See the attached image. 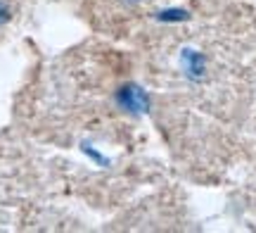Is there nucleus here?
Listing matches in <instances>:
<instances>
[{"label":"nucleus","mask_w":256,"mask_h":233,"mask_svg":"<svg viewBox=\"0 0 256 233\" xmlns=\"http://www.w3.org/2000/svg\"><path fill=\"white\" fill-rule=\"evenodd\" d=\"M194 0H86V8L98 29L119 38H136L150 22Z\"/></svg>","instance_id":"nucleus-1"},{"label":"nucleus","mask_w":256,"mask_h":233,"mask_svg":"<svg viewBox=\"0 0 256 233\" xmlns=\"http://www.w3.org/2000/svg\"><path fill=\"white\" fill-rule=\"evenodd\" d=\"M26 5L28 0H0V38L24 17Z\"/></svg>","instance_id":"nucleus-2"}]
</instances>
